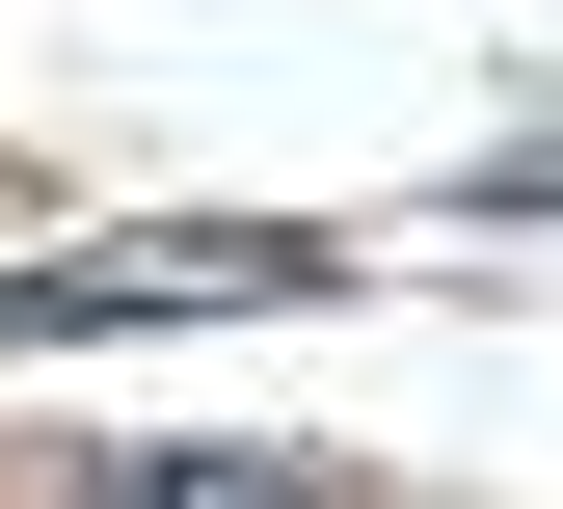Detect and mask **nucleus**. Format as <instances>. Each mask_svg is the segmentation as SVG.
I'll list each match as a JSON object with an SVG mask.
<instances>
[{
	"label": "nucleus",
	"instance_id": "1",
	"mask_svg": "<svg viewBox=\"0 0 563 509\" xmlns=\"http://www.w3.org/2000/svg\"><path fill=\"white\" fill-rule=\"evenodd\" d=\"M81 509H322V483H296V456H108Z\"/></svg>",
	"mask_w": 563,
	"mask_h": 509
}]
</instances>
